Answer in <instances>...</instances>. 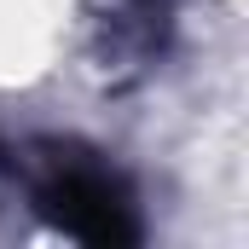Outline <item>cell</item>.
<instances>
[{
	"instance_id": "1",
	"label": "cell",
	"mask_w": 249,
	"mask_h": 249,
	"mask_svg": "<svg viewBox=\"0 0 249 249\" xmlns=\"http://www.w3.org/2000/svg\"><path fill=\"white\" fill-rule=\"evenodd\" d=\"M41 209L58 220L64 232H75L81 244H110L122 249L139 238V220H133V203H127L122 180L87 157H58L41 180Z\"/></svg>"
}]
</instances>
